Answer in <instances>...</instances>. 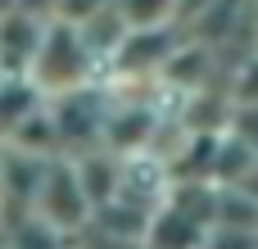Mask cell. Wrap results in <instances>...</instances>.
Returning a JSON list of instances; mask_svg holds the SVG:
<instances>
[{
    "mask_svg": "<svg viewBox=\"0 0 258 249\" xmlns=\"http://www.w3.org/2000/svg\"><path fill=\"white\" fill-rule=\"evenodd\" d=\"M100 73H104V64H100V54L91 50L82 23L68 18V14H54V18L45 23V36H41V50H36V64H32L27 77H32L45 95H63V91L91 86Z\"/></svg>",
    "mask_w": 258,
    "mask_h": 249,
    "instance_id": "6da1fadb",
    "label": "cell"
},
{
    "mask_svg": "<svg viewBox=\"0 0 258 249\" xmlns=\"http://www.w3.org/2000/svg\"><path fill=\"white\" fill-rule=\"evenodd\" d=\"M32 218L77 236L91 227L95 218V204L82 186V172H77V159L73 154H54L45 163V177H41V191H36V204H32Z\"/></svg>",
    "mask_w": 258,
    "mask_h": 249,
    "instance_id": "7a4b0ae2",
    "label": "cell"
},
{
    "mask_svg": "<svg viewBox=\"0 0 258 249\" xmlns=\"http://www.w3.org/2000/svg\"><path fill=\"white\" fill-rule=\"evenodd\" d=\"M50 109H54V122H59L63 154H86V150L104 145V122H109L113 100L95 82L77 86V91H63V95H50Z\"/></svg>",
    "mask_w": 258,
    "mask_h": 249,
    "instance_id": "3957f363",
    "label": "cell"
},
{
    "mask_svg": "<svg viewBox=\"0 0 258 249\" xmlns=\"http://www.w3.org/2000/svg\"><path fill=\"white\" fill-rule=\"evenodd\" d=\"M172 27H177V23H163V27H132V32L122 36V45L113 50L109 73H113V77H154V73H168L172 54L181 50Z\"/></svg>",
    "mask_w": 258,
    "mask_h": 249,
    "instance_id": "277c9868",
    "label": "cell"
},
{
    "mask_svg": "<svg viewBox=\"0 0 258 249\" xmlns=\"http://www.w3.org/2000/svg\"><path fill=\"white\" fill-rule=\"evenodd\" d=\"M45 23L50 18L27 14V9L0 14V77H27L32 73L41 36H45Z\"/></svg>",
    "mask_w": 258,
    "mask_h": 249,
    "instance_id": "5b68a950",
    "label": "cell"
},
{
    "mask_svg": "<svg viewBox=\"0 0 258 249\" xmlns=\"http://www.w3.org/2000/svg\"><path fill=\"white\" fill-rule=\"evenodd\" d=\"M154 136H159V113L145 100H113L109 122H104V150L132 159V154H145Z\"/></svg>",
    "mask_w": 258,
    "mask_h": 249,
    "instance_id": "8992f818",
    "label": "cell"
},
{
    "mask_svg": "<svg viewBox=\"0 0 258 249\" xmlns=\"http://www.w3.org/2000/svg\"><path fill=\"white\" fill-rule=\"evenodd\" d=\"M213 227L186 218L181 209L172 204H159L154 218H150V231H145V249H204V236Z\"/></svg>",
    "mask_w": 258,
    "mask_h": 249,
    "instance_id": "52a82bcc",
    "label": "cell"
},
{
    "mask_svg": "<svg viewBox=\"0 0 258 249\" xmlns=\"http://www.w3.org/2000/svg\"><path fill=\"white\" fill-rule=\"evenodd\" d=\"M50 95L32 82V77H0V141H9L23 118H32Z\"/></svg>",
    "mask_w": 258,
    "mask_h": 249,
    "instance_id": "ba28073f",
    "label": "cell"
},
{
    "mask_svg": "<svg viewBox=\"0 0 258 249\" xmlns=\"http://www.w3.org/2000/svg\"><path fill=\"white\" fill-rule=\"evenodd\" d=\"M5 240H9V249H73L68 231H59L41 218H23V222L5 227Z\"/></svg>",
    "mask_w": 258,
    "mask_h": 249,
    "instance_id": "9c48e42d",
    "label": "cell"
},
{
    "mask_svg": "<svg viewBox=\"0 0 258 249\" xmlns=\"http://www.w3.org/2000/svg\"><path fill=\"white\" fill-rule=\"evenodd\" d=\"M118 14L132 27H163V23H181V0H113Z\"/></svg>",
    "mask_w": 258,
    "mask_h": 249,
    "instance_id": "30bf717a",
    "label": "cell"
},
{
    "mask_svg": "<svg viewBox=\"0 0 258 249\" xmlns=\"http://www.w3.org/2000/svg\"><path fill=\"white\" fill-rule=\"evenodd\" d=\"M204 249H258V231L249 227H213L209 236H204Z\"/></svg>",
    "mask_w": 258,
    "mask_h": 249,
    "instance_id": "8fae6325",
    "label": "cell"
},
{
    "mask_svg": "<svg viewBox=\"0 0 258 249\" xmlns=\"http://www.w3.org/2000/svg\"><path fill=\"white\" fill-rule=\"evenodd\" d=\"M18 9L41 14V18H54V14H59V0H18Z\"/></svg>",
    "mask_w": 258,
    "mask_h": 249,
    "instance_id": "7c38bea8",
    "label": "cell"
},
{
    "mask_svg": "<svg viewBox=\"0 0 258 249\" xmlns=\"http://www.w3.org/2000/svg\"><path fill=\"white\" fill-rule=\"evenodd\" d=\"M209 5H218V0H181V18H200Z\"/></svg>",
    "mask_w": 258,
    "mask_h": 249,
    "instance_id": "4fadbf2b",
    "label": "cell"
},
{
    "mask_svg": "<svg viewBox=\"0 0 258 249\" xmlns=\"http://www.w3.org/2000/svg\"><path fill=\"white\" fill-rule=\"evenodd\" d=\"M9 9H18V0H0V14H9Z\"/></svg>",
    "mask_w": 258,
    "mask_h": 249,
    "instance_id": "5bb4252c",
    "label": "cell"
}]
</instances>
